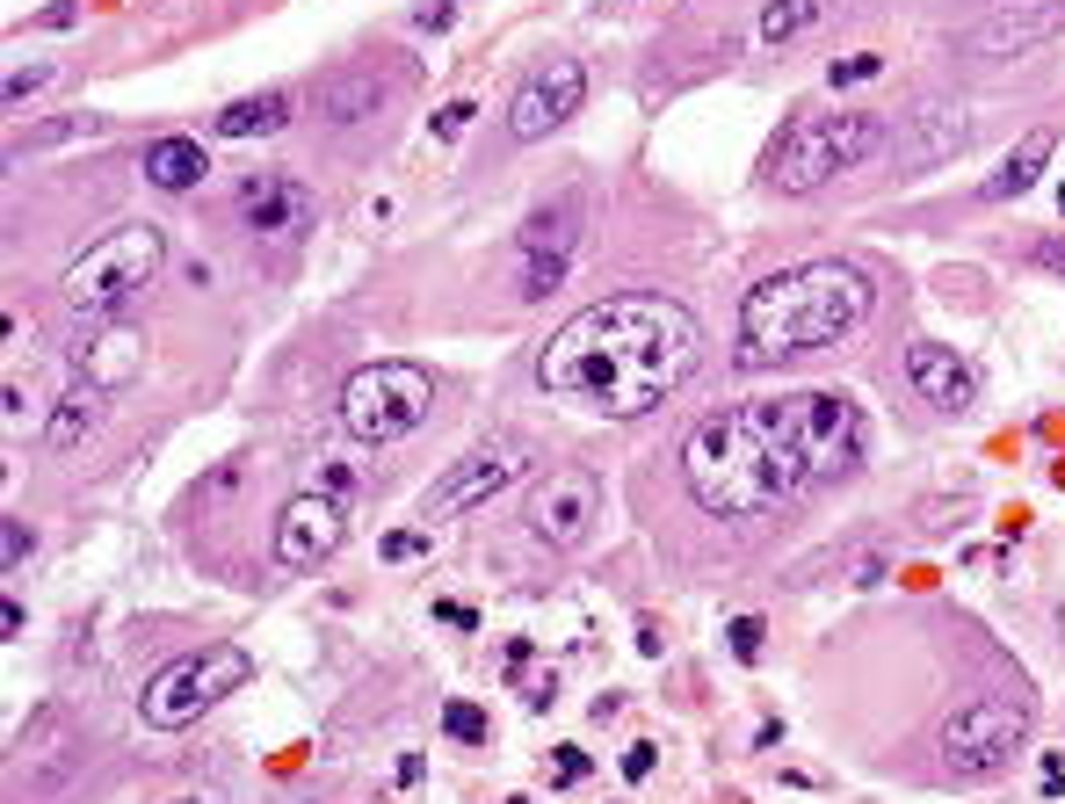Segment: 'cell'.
I'll return each instance as SVG.
<instances>
[{"mask_svg": "<svg viewBox=\"0 0 1065 804\" xmlns=\"http://www.w3.org/2000/svg\"><path fill=\"white\" fill-rule=\"evenodd\" d=\"M877 73H885V58H877V52H856V58H834V88H841V80H877Z\"/></svg>", "mask_w": 1065, "mask_h": 804, "instance_id": "83f0119b", "label": "cell"}, {"mask_svg": "<svg viewBox=\"0 0 1065 804\" xmlns=\"http://www.w3.org/2000/svg\"><path fill=\"white\" fill-rule=\"evenodd\" d=\"M246 674H254V660H246L240 646H204V652H182V660H167L145 682L139 696V717L153 725V733H182V725H196V717L210 711V703H226L232 689H246Z\"/></svg>", "mask_w": 1065, "mask_h": 804, "instance_id": "8992f818", "label": "cell"}, {"mask_svg": "<svg viewBox=\"0 0 1065 804\" xmlns=\"http://www.w3.org/2000/svg\"><path fill=\"white\" fill-rule=\"evenodd\" d=\"M204 175H210V159H204V145H196V139H153V145H145V181H153V189L182 196V189H196Z\"/></svg>", "mask_w": 1065, "mask_h": 804, "instance_id": "ac0fdd59", "label": "cell"}, {"mask_svg": "<svg viewBox=\"0 0 1065 804\" xmlns=\"http://www.w3.org/2000/svg\"><path fill=\"white\" fill-rule=\"evenodd\" d=\"M907 377H913V392H921L927 406H943V414H964V406L978 399L971 363H964L957 349H935V341H921V349L907 355Z\"/></svg>", "mask_w": 1065, "mask_h": 804, "instance_id": "5bb4252c", "label": "cell"}, {"mask_svg": "<svg viewBox=\"0 0 1065 804\" xmlns=\"http://www.w3.org/2000/svg\"><path fill=\"white\" fill-rule=\"evenodd\" d=\"M820 15H826V0H769L761 8V44H798Z\"/></svg>", "mask_w": 1065, "mask_h": 804, "instance_id": "603a6c76", "label": "cell"}, {"mask_svg": "<svg viewBox=\"0 0 1065 804\" xmlns=\"http://www.w3.org/2000/svg\"><path fill=\"white\" fill-rule=\"evenodd\" d=\"M602 515V478L594 472H551L537 493H529V529H537V543H580L588 537V522Z\"/></svg>", "mask_w": 1065, "mask_h": 804, "instance_id": "7c38bea8", "label": "cell"}, {"mask_svg": "<svg viewBox=\"0 0 1065 804\" xmlns=\"http://www.w3.org/2000/svg\"><path fill=\"white\" fill-rule=\"evenodd\" d=\"M1051 30H1058V15H1000V22H986L971 44L978 52H1030V44H1044Z\"/></svg>", "mask_w": 1065, "mask_h": 804, "instance_id": "44dd1931", "label": "cell"}, {"mask_svg": "<svg viewBox=\"0 0 1065 804\" xmlns=\"http://www.w3.org/2000/svg\"><path fill=\"white\" fill-rule=\"evenodd\" d=\"M877 290L856 262H804L754 283L739 305V370H776L790 355L841 349L870 319Z\"/></svg>", "mask_w": 1065, "mask_h": 804, "instance_id": "3957f363", "label": "cell"}, {"mask_svg": "<svg viewBox=\"0 0 1065 804\" xmlns=\"http://www.w3.org/2000/svg\"><path fill=\"white\" fill-rule=\"evenodd\" d=\"M703 363V327L689 305L652 298V290H624L588 312H573L551 341L537 349V385L551 399L580 406L602 420H638L667 406Z\"/></svg>", "mask_w": 1065, "mask_h": 804, "instance_id": "7a4b0ae2", "label": "cell"}, {"mask_svg": "<svg viewBox=\"0 0 1065 804\" xmlns=\"http://www.w3.org/2000/svg\"><path fill=\"white\" fill-rule=\"evenodd\" d=\"M573 210H559V218H537V225H529V262H523V290H515V298H551V290H559L566 283V268H573Z\"/></svg>", "mask_w": 1065, "mask_h": 804, "instance_id": "9a60e30c", "label": "cell"}, {"mask_svg": "<svg viewBox=\"0 0 1065 804\" xmlns=\"http://www.w3.org/2000/svg\"><path fill=\"white\" fill-rule=\"evenodd\" d=\"M139 370H145V333H131V327H109L102 341L80 349V385H95V392H123Z\"/></svg>", "mask_w": 1065, "mask_h": 804, "instance_id": "2e32d148", "label": "cell"}, {"mask_svg": "<svg viewBox=\"0 0 1065 804\" xmlns=\"http://www.w3.org/2000/svg\"><path fill=\"white\" fill-rule=\"evenodd\" d=\"M290 123V95H240V102L218 109V139H268V131H283Z\"/></svg>", "mask_w": 1065, "mask_h": 804, "instance_id": "d6986e66", "label": "cell"}, {"mask_svg": "<svg viewBox=\"0 0 1065 804\" xmlns=\"http://www.w3.org/2000/svg\"><path fill=\"white\" fill-rule=\"evenodd\" d=\"M442 733H450L457 747H486V739H493V725H486V711H479V703L450 696V703H442Z\"/></svg>", "mask_w": 1065, "mask_h": 804, "instance_id": "cb8c5ba5", "label": "cell"}, {"mask_svg": "<svg viewBox=\"0 0 1065 804\" xmlns=\"http://www.w3.org/2000/svg\"><path fill=\"white\" fill-rule=\"evenodd\" d=\"M877 139H885V123L870 109H804L783 139L769 145V181L804 196V189H820V181L848 175L856 159H870Z\"/></svg>", "mask_w": 1065, "mask_h": 804, "instance_id": "277c9868", "label": "cell"}, {"mask_svg": "<svg viewBox=\"0 0 1065 804\" xmlns=\"http://www.w3.org/2000/svg\"><path fill=\"white\" fill-rule=\"evenodd\" d=\"M436 616H442V624H457V630H479V616L464 609V602H436Z\"/></svg>", "mask_w": 1065, "mask_h": 804, "instance_id": "836d02e7", "label": "cell"}, {"mask_svg": "<svg viewBox=\"0 0 1065 804\" xmlns=\"http://www.w3.org/2000/svg\"><path fill=\"white\" fill-rule=\"evenodd\" d=\"M160 262H167V232L160 225H117V232H102L88 254H73L58 298H66L73 319H109L117 305H131L145 283L160 276Z\"/></svg>", "mask_w": 1065, "mask_h": 804, "instance_id": "5b68a950", "label": "cell"}, {"mask_svg": "<svg viewBox=\"0 0 1065 804\" xmlns=\"http://www.w3.org/2000/svg\"><path fill=\"white\" fill-rule=\"evenodd\" d=\"M377 551H385L392 565H406V559H420V551H428V529H392V537L377 543Z\"/></svg>", "mask_w": 1065, "mask_h": 804, "instance_id": "d4e9b609", "label": "cell"}, {"mask_svg": "<svg viewBox=\"0 0 1065 804\" xmlns=\"http://www.w3.org/2000/svg\"><path fill=\"white\" fill-rule=\"evenodd\" d=\"M652 769H660V747H652V739H638V747H624V775H630V783H646Z\"/></svg>", "mask_w": 1065, "mask_h": 804, "instance_id": "4dcf8cb0", "label": "cell"}, {"mask_svg": "<svg viewBox=\"0 0 1065 804\" xmlns=\"http://www.w3.org/2000/svg\"><path fill=\"white\" fill-rule=\"evenodd\" d=\"M22 559H30V529H22V522H0V565L15 573Z\"/></svg>", "mask_w": 1065, "mask_h": 804, "instance_id": "f1b7e54d", "label": "cell"}, {"mask_svg": "<svg viewBox=\"0 0 1065 804\" xmlns=\"http://www.w3.org/2000/svg\"><path fill=\"white\" fill-rule=\"evenodd\" d=\"M341 537H349V500L327 493V486H312V493H297V500L276 515L268 551H276L283 573H312V565H327L333 551H341Z\"/></svg>", "mask_w": 1065, "mask_h": 804, "instance_id": "30bf717a", "label": "cell"}, {"mask_svg": "<svg viewBox=\"0 0 1065 804\" xmlns=\"http://www.w3.org/2000/svg\"><path fill=\"white\" fill-rule=\"evenodd\" d=\"M580 775H588V753H580V747H551V783H580Z\"/></svg>", "mask_w": 1065, "mask_h": 804, "instance_id": "4316f807", "label": "cell"}, {"mask_svg": "<svg viewBox=\"0 0 1065 804\" xmlns=\"http://www.w3.org/2000/svg\"><path fill=\"white\" fill-rule=\"evenodd\" d=\"M377 102H385V88H377V73H327L312 88V109L327 123H355V117H377Z\"/></svg>", "mask_w": 1065, "mask_h": 804, "instance_id": "e0dca14e", "label": "cell"}, {"mask_svg": "<svg viewBox=\"0 0 1065 804\" xmlns=\"http://www.w3.org/2000/svg\"><path fill=\"white\" fill-rule=\"evenodd\" d=\"M863 464V406L841 392H776L703 414L681 436V486L717 522H761Z\"/></svg>", "mask_w": 1065, "mask_h": 804, "instance_id": "6da1fadb", "label": "cell"}, {"mask_svg": "<svg viewBox=\"0 0 1065 804\" xmlns=\"http://www.w3.org/2000/svg\"><path fill=\"white\" fill-rule=\"evenodd\" d=\"M725 638H733L739 660H761V638H769V630H761V616H739V624L725 630Z\"/></svg>", "mask_w": 1065, "mask_h": 804, "instance_id": "484cf974", "label": "cell"}, {"mask_svg": "<svg viewBox=\"0 0 1065 804\" xmlns=\"http://www.w3.org/2000/svg\"><path fill=\"white\" fill-rule=\"evenodd\" d=\"M44 80H52V66H22V73H8V109H15V102H30V95L44 88Z\"/></svg>", "mask_w": 1065, "mask_h": 804, "instance_id": "f546056e", "label": "cell"}, {"mask_svg": "<svg viewBox=\"0 0 1065 804\" xmlns=\"http://www.w3.org/2000/svg\"><path fill=\"white\" fill-rule=\"evenodd\" d=\"M95 406H102V392H95V385L66 392V399H58V414H52V428H44V442H52V450H73V442L95 428Z\"/></svg>", "mask_w": 1065, "mask_h": 804, "instance_id": "7402d4cb", "label": "cell"}, {"mask_svg": "<svg viewBox=\"0 0 1065 804\" xmlns=\"http://www.w3.org/2000/svg\"><path fill=\"white\" fill-rule=\"evenodd\" d=\"M1044 159H1051V131H1030V139L1014 145L1008 159H1000V175L986 181V203H1008V196H1022V189H1036V175H1044Z\"/></svg>", "mask_w": 1065, "mask_h": 804, "instance_id": "ffe728a7", "label": "cell"}, {"mask_svg": "<svg viewBox=\"0 0 1065 804\" xmlns=\"http://www.w3.org/2000/svg\"><path fill=\"white\" fill-rule=\"evenodd\" d=\"M428 406H436V377L392 355V363H363L341 385V428L355 442H392V436H414Z\"/></svg>", "mask_w": 1065, "mask_h": 804, "instance_id": "52a82bcc", "label": "cell"}, {"mask_svg": "<svg viewBox=\"0 0 1065 804\" xmlns=\"http://www.w3.org/2000/svg\"><path fill=\"white\" fill-rule=\"evenodd\" d=\"M1036 268H1051V276H1065V240H1036Z\"/></svg>", "mask_w": 1065, "mask_h": 804, "instance_id": "d6a6232c", "label": "cell"}, {"mask_svg": "<svg viewBox=\"0 0 1065 804\" xmlns=\"http://www.w3.org/2000/svg\"><path fill=\"white\" fill-rule=\"evenodd\" d=\"M472 117H479L472 102H450V109H442V117H436V139H457V131H464V123H472Z\"/></svg>", "mask_w": 1065, "mask_h": 804, "instance_id": "1f68e13d", "label": "cell"}, {"mask_svg": "<svg viewBox=\"0 0 1065 804\" xmlns=\"http://www.w3.org/2000/svg\"><path fill=\"white\" fill-rule=\"evenodd\" d=\"M507 804H529V797H507Z\"/></svg>", "mask_w": 1065, "mask_h": 804, "instance_id": "74e56055", "label": "cell"}, {"mask_svg": "<svg viewBox=\"0 0 1065 804\" xmlns=\"http://www.w3.org/2000/svg\"><path fill=\"white\" fill-rule=\"evenodd\" d=\"M420 775H428V761H420V753H406V761H399V790H420Z\"/></svg>", "mask_w": 1065, "mask_h": 804, "instance_id": "e575fe53", "label": "cell"}, {"mask_svg": "<svg viewBox=\"0 0 1065 804\" xmlns=\"http://www.w3.org/2000/svg\"><path fill=\"white\" fill-rule=\"evenodd\" d=\"M523 472H529V442H515V436L486 442V450H472V456H457L450 472L420 493V522H450V515H464V507L493 500L501 486H515Z\"/></svg>", "mask_w": 1065, "mask_h": 804, "instance_id": "9c48e42d", "label": "cell"}, {"mask_svg": "<svg viewBox=\"0 0 1065 804\" xmlns=\"http://www.w3.org/2000/svg\"><path fill=\"white\" fill-rule=\"evenodd\" d=\"M580 95H588L580 58H551V66H537L523 88H515V102H507V139H515V145L551 139L566 117H580Z\"/></svg>", "mask_w": 1065, "mask_h": 804, "instance_id": "8fae6325", "label": "cell"}, {"mask_svg": "<svg viewBox=\"0 0 1065 804\" xmlns=\"http://www.w3.org/2000/svg\"><path fill=\"white\" fill-rule=\"evenodd\" d=\"M232 218H240L246 232H283V240H290V232H312L319 196L297 175H246L240 196H232Z\"/></svg>", "mask_w": 1065, "mask_h": 804, "instance_id": "4fadbf2b", "label": "cell"}, {"mask_svg": "<svg viewBox=\"0 0 1065 804\" xmlns=\"http://www.w3.org/2000/svg\"><path fill=\"white\" fill-rule=\"evenodd\" d=\"M1058 210H1065V181H1058Z\"/></svg>", "mask_w": 1065, "mask_h": 804, "instance_id": "8d00e7d4", "label": "cell"}, {"mask_svg": "<svg viewBox=\"0 0 1065 804\" xmlns=\"http://www.w3.org/2000/svg\"><path fill=\"white\" fill-rule=\"evenodd\" d=\"M1044 790H1065V753H1044Z\"/></svg>", "mask_w": 1065, "mask_h": 804, "instance_id": "d590c367", "label": "cell"}, {"mask_svg": "<svg viewBox=\"0 0 1065 804\" xmlns=\"http://www.w3.org/2000/svg\"><path fill=\"white\" fill-rule=\"evenodd\" d=\"M1036 725V703L1030 696H971L957 717L943 725V753H949V769L957 775H986L1000 769L1022 739H1030Z\"/></svg>", "mask_w": 1065, "mask_h": 804, "instance_id": "ba28073f", "label": "cell"}]
</instances>
